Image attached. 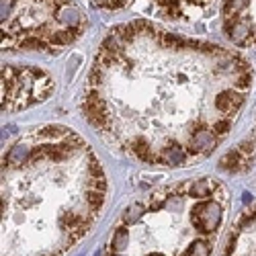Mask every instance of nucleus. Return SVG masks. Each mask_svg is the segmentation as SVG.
Returning a JSON list of instances; mask_svg holds the SVG:
<instances>
[{"label":"nucleus","mask_w":256,"mask_h":256,"mask_svg":"<svg viewBox=\"0 0 256 256\" xmlns=\"http://www.w3.org/2000/svg\"><path fill=\"white\" fill-rule=\"evenodd\" d=\"M2 50L58 52L86 29V14L74 0H2Z\"/></svg>","instance_id":"4"},{"label":"nucleus","mask_w":256,"mask_h":256,"mask_svg":"<svg viewBox=\"0 0 256 256\" xmlns=\"http://www.w3.org/2000/svg\"><path fill=\"white\" fill-rule=\"evenodd\" d=\"M56 82L50 72L35 66H2V113H16L50 98Z\"/></svg>","instance_id":"5"},{"label":"nucleus","mask_w":256,"mask_h":256,"mask_svg":"<svg viewBox=\"0 0 256 256\" xmlns=\"http://www.w3.org/2000/svg\"><path fill=\"white\" fill-rule=\"evenodd\" d=\"M254 160H256V123H254V130L250 132V136L244 142H240L238 148H234L232 152H228L222 158L220 168L230 174H240L252 166Z\"/></svg>","instance_id":"8"},{"label":"nucleus","mask_w":256,"mask_h":256,"mask_svg":"<svg viewBox=\"0 0 256 256\" xmlns=\"http://www.w3.org/2000/svg\"><path fill=\"white\" fill-rule=\"evenodd\" d=\"M106 176L82 136L41 125L2 156L0 256H66L98 220Z\"/></svg>","instance_id":"2"},{"label":"nucleus","mask_w":256,"mask_h":256,"mask_svg":"<svg viewBox=\"0 0 256 256\" xmlns=\"http://www.w3.org/2000/svg\"><path fill=\"white\" fill-rule=\"evenodd\" d=\"M224 256H256V205L240 213L224 246Z\"/></svg>","instance_id":"7"},{"label":"nucleus","mask_w":256,"mask_h":256,"mask_svg":"<svg viewBox=\"0 0 256 256\" xmlns=\"http://www.w3.org/2000/svg\"><path fill=\"white\" fill-rule=\"evenodd\" d=\"M224 33L236 48H256V0H226Z\"/></svg>","instance_id":"6"},{"label":"nucleus","mask_w":256,"mask_h":256,"mask_svg":"<svg viewBox=\"0 0 256 256\" xmlns=\"http://www.w3.org/2000/svg\"><path fill=\"white\" fill-rule=\"evenodd\" d=\"M228 190L216 178H190L132 203L102 256H209L228 218Z\"/></svg>","instance_id":"3"},{"label":"nucleus","mask_w":256,"mask_h":256,"mask_svg":"<svg viewBox=\"0 0 256 256\" xmlns=\"http://www.w3.org/2000/svg\"><path fill=\"white\" fill-rule=\"evenodd\" d=\"M252 76L238 52L132 20L98 46L82 113L125 156L150 166H193L228 138Z\"/></svg>","instance_id":"1"}]
</instances>
